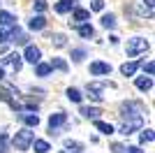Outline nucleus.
<instances>
[{"label":"nucleus","instance_id":"1","mask_svg":"<svg viewBox=\"0 0 155 153\" xmlns=\"http://www.w3.org/2000/svg\"><path fill=\"white\" fill-rule=\"evenodd\" d=\"M127 56L130 58H134V56H139V53H146L148 51V39L146 37H132V39H127Z\"/></svg>","mask_w":155,"mask_h":153},{"label":"nucleus","instance_id":"2","mask_svg":"<svg viewBox=\"0 0 155 153\" xmlns=\"http://www.w3.org/2000/svg\"><path fill=\"white\" fill-rule=\"evenodd\" d=\"M32 139H35V137H32L30 130H28V127H21L19 132L14 134V146H16V151H28Z\"/></svg>","mask_w":155,"mask_h":153},{"label":"nucleus","instance_id":"3","mask_svg":"<svg viewBox=\"0 0 155 153\" xmlns=\"http://www.w3.org/2000/svg\"><path fill=\"white\" fill-rule=\"evenodd\" d=\"M120 116L123 118H141V104H134V102H123L120 104Z\"/></svg>","mask_w":155,"mask_h":153},{"label":"nucleus","instance_id":"4","mask_svg":"<svg viewBox=\"0 0 155 153\" xmlns=\"http://www.w3.org/2000/svg\"><path fill=\"white\" fill-rule=\"evenodd\" d=\"M23 60H28V63H39V58H42V51H39V46H35V44H28L26 46V51H23Z\"/></svg>","mask_w":155,"mask_h":153},{"label":"nucleus","instance_id":"5","mask_svg":"<svg viewBox=\"0 0 155 153\" xmlns=\"http://www.w3.org/2000/svg\"><path fill=\"white\" fill-rule=\"evenodd\" d=\"M91 74H95V76L111 74V65L109 63H102V60H95V63H91Z\"/></svg>","mask_w":155,"mask_h":153},{"label":"nucleus","instance_id":"6","mask_svg":"<svg viewBox=\"0 0 155 153\" xmlns=\"http://www.w3.org/2000/svg\"><path fill=\"white\" fill-rule=\"evenodd\" d=\"M141 123H143L141 118H132V121H127V123H123V125H120V132L127 137V134H132L134 130H139V127H141Z\"/></svg>","mask_w":155,"mask_h":153},{"label":"nucleus","instance_id":"7","mask_svg":"<svg viewBox=\"0 0 155 153\" xmlns=\"http://www.w3.org/2000/svg\"><path fill=\"white\" fill-rule=\"evenodd\" d=\"M65 121H67V114H63V111H56V114L49 116V127H51V130H56V127H60Z\"/></svg>","mask_w":155,"mask_h":153},{"label":"nucleus","instance_id":"8","mask_svg":"<svg viewBox=\"0 0 155 153\" xmlns=\"http://www.w3.org/2000/svg\"><path fill=\"white\" fill-rule=\"evenodd\" d=\"M74 2H77V0H60V2L53 5V9H56V14H67V12L74 9Z\"/></svg>","mask_w":155,"mask_h":153},{"label":"nucleus","instance_id":"9","mask_svg":"<svg viewBox=\"0 0 155 153\" xmlns=\"http://www.w3.org/2000/svg\"><path fill=\"white\" fill-rule=\"evenodd\" d=\"M21 118H23V123H26L28 127H37V125H39L37 111H26V114H21Z\"/></svg>","mask_w":155,"mask_h":153},{"label":"nucleus","instance_id":"10","mask_svg":"<svg viewBox=\"0 0 155 153\" xmlns=\"http://www.w3.org/2000/svg\"><path fill=\"white\" fill-rule=\"evenodd\" d=\"M28 28H30V30H44V28H46V19L42 16V14H37V16H32V19H30Z\"/></svg>","mask_w":155,"mask_h":153},{"label":"nucleus","instance_id":"11","mask_svg":"<svg viewBox=\"0 0 155 153\" xmlns=\"http://www.w3.org/2000/svg\"><path fill=\"white\" fill-rule=\"evenodd\" d=\"M137 88L141 90V93H146V90H150L153 88V79H150V76H137Z\"/></svg>","mask_w":155,"mask_h":153},{"label":"nucleus","instance_id":"12","mask_svg":"<svg viewBox=\"0 0 155 153\" xmlns=\"http://www.w3.org/2000/svg\"><path fill=\"white\" fill-rule=\"evenodd\" d=\"M137 70H139V63H137V60H130V63H123V65H120L123 76H134Z\"/></svg>","mask_w":155,"mask_h":153},{"label":"nucleus","instance_id":"13","mask_svg":"<svg viewBox=\"0 0 155 153\" xmlns=\"http://www.w3.org/2000/svg\"><path fill=\"white\" fill-rule=\"evenodd\" d=\"M88 19H91V12H88V9H72V21L81 23V21H88Z\"/></svg>","mask_w":155,"mask_h":153},{"label":"nucleus","instance_id":"14","mask_svg":"<svg viewBox=\"0 0 155 153\" xmlns=\"http://www.w3.org/2000/svg\"><path fill=\"white\" fill-rule=\"evenodd\" d=\"M5 63H9V65L14 67V70L19 72V70H21V65H23V58H21L19 53H9V56L5 58Z\"/></svg>","mask_w":155,"mask_h":153},{"label":"nucleus","instance_id":"15","mask_svg":"<svg viewBox=\"0 0 155 153\" xmlns=\"http://www.w3.org/2000/svg\"><path fill=\"white\" fill-rule=\"evenodd\" d=\"M100 114H102V111L97 107H81V116H84V118H93V121H95V118H100Z\"/></svg>","mask_w":155,"mask_h":153},{"label":"nucleus","instance_id":"16","mask_svg":"<svg viewBox=\"0 0 155 153\" xmlns=\"http://www.w3.org/2000/svg\"><path fill=\"white\" fill-rule=\"evenodd\" d=\"M30 144L35 146V153H49V151H51L49 141H44V139H32Z\"/></svg>","mask_w":155,"mask_h":153},{"label":"nucleus","instance_id":"17","mask_svg":"<svg viewBox=\"0 0 155 153\" xmlns=\"http://www.w3.org/2000/svg\"><path fill=\"white\" fill-rule=\"evenodd\" d=\"M95 127H97L102 134H114V125H111V123H107V121H100V118H95Z\"/></svg>","mask_w":155,"mask_h":153},{"label":"nucleus","instance_id":"18","mask_svg":"<svg viewBox=\"0 0 155 153\" xmlns=\"http://www.w3.org/2000/svg\"><path fill=\"white\" fill-rule=\"evenodd\" d=\"M49 67H51V70H58V72H67L70 70V65L65 63L63 58H53L51 63H49Z\"/></svg>","mask_w":155,"mask_h":153},{"label":"nucleus","instance_id":"19","mask_svg":"<svg viewBox=\"0 0 155 153\" xmlns=\"http://www.w3.org/2000/svg\"><path fill=\"white\" fill-rule=\"evenodd\" d=\"M12 93H19V90H14L12 86H5V88H0V100L2 102H9V104H12Z\"/></svg>","mask_w":155,"mask_h":153},{"label":"nucleus","instance_id":"20","mask_svg":"<svg viewBox=\"0 0 155 153\" xmlns=\"http://www.w3.org/2000/svg\"><path fill=\"white\" fill-rule=\"evenodd\" d=\"M155 9V0H141V14L143 16H153Z\"/></svg>","mask_w":155,"mask_h":153},{"label":"nucleus","instance_id":"21","mask_svg":"<svg viewBox=\"0 0 155 153\" xmlns=\"http://www.w3.org/2000/svg\"><path fill=\"white\" fill-rule=\"evenodd\" d=\"M102 28H107V30L116 28V14H104L102 16Z\"/></svg>","mask_w":155,"mask_h":153},{"label":"nucleus","instance_id":"22","mask_svg":"<svg viewBox=\"0 0 155 153\" xmlns=\"http://www.w3.org/2000/svg\"><path fill=\"white\" fill-rule=\"evenodd\" d=\"M77 32L81 35V37H93V35H95V30H93L91 23H81V25L77 28Z\"/></svg>","mask_w":155,"mask_h":153},{"label":"nucleus","instance_id":"23","mask_svg":"<svg viewBox=\"0 0 155 153\" xmlns=\"http://www.w3.org/2000/svg\"><path fill=\"white\" fill-rule=\"evenodd\" d=\"M65 148L72 151V153H81L84 151V144H81V141H74V139H67L65 141Z\"/></svg>","mask_w":155,"mask_h":153},{"label":"nucleus","instance_id":"24","mask_svg":"<svg viewBox=\"0 0 155 153\" xmlns=\"http://www.w3.org/2000/svg\"><path fill=\"white\" fill-rule=\"evenodd\" d=\"M51 42H53V46H56V49H63V46H67V37H65L63 32H56V35L51 37Z\"/></svg>","mask_w":155,"mask_h":153},{"label":"nucleus","instance_id":"25","mask_svg":"<svg viewBox=\"0 0 155 153\" xmlns=\"http://www.w3.org/2000/svg\"><path fill=\"white\" fill-rule=\"evenodd\" d=\"M14 23H16V19H14L9 12H0V25H2V28H7V25H14Z\"/></svg>","mask_w":155,"mask_h":153},{"label":"nucleus","instance_id":"26","mask_svg":"<svg viewBox=\"0 0 155 153\" xmlns=\"http://www.w3.org/2000/svg\"><path fill=\"white\" fill-rule=\"evenodd\" d=\"M67 100L79 104V102L84 100V95H81V90H79V88H67Z\"/></svg>","mask_w":155,"mask_h":153},{"label":"nucleus","instance_id":"27","mask_svg":"<svg viewBox=\"0 0 155 153\" xmlns=\"http://www.w3.org/2000/svg\"><path fill=\"white\" fill-rule=\"evenodd\" d=\"M35 72H37V76H49L51 67H49V63H35Z\"/></svg>","mask_w":155,"mask_h":153},{"label":"nucleus","instance_id":"28","mask_svg":"<svg viewBox=\"0 0 155 153\" xmlns=\"http://www.w3.org/2000/svg\"><path fill=\"white\" fill-rule=\"evenodd\" d=\"M139 139H141V144H150V141L155 139V134H153V130H141V137H139Z\"/></svg>","mask_w":155,"mask_h":153},{"label":"nucleus","instance_id":"29","mask_svg":"<svg viewBox=\"0 0 155 153\" xmlns=\"http://www.w3.org/2000/svg\"><path fill=\"white\" fill-rule=\"evenodd\" d=\"M84 58H86V51L84 49H74V51H72V60H74V63H81Z\"/></svg>","mask_w":155,"mask_h":153},{"label":"nucleus","instance_id":"30","mask_svg":"<svg viewBox=\"0 0 155 153\" xmlns=\"http://www.w3.org/2000/svg\"><path fill=\"white\" fill-rule=\"evenodd\" d=\"M0 153H9V139H7V134H0Z\"/></svg>","mask_w":155,"mask_h":153},{"label":"nucleus","instance_id":"31","mask_svg":"<svg viewBox=\"0 0 155 153\" xmlns=\"http://www.w3.org/2000/svg\"><path fill=\"white\" fill-rule=\"evenodd\" d=\"M9 37H12L14 42H16V44H26V42H28V37L23 35V32H19V30L14 32V35H9Z\"/></svg>","mask_w":155,"mask_h":153},{"label":"nucleus","instance_id":"32","mask_svg":"<svg viewBox=\"0 0 155 153\" xmlns=\"http://www.w3.org/2000/svg\"><path fill=\"white\" fill-rule=\"evenodd\" d=\"M91 9H93V12H102V9H104V0H93Z\"/></svg>","mask_w":155,"mask_h":153},{"label":"nucleus","instance_id":"33","mask_svg":"<svg viewBox=\"0 0 155 153\" xmlns=\"http://www.w3.org/2000/svg\"><path fill=\"white\" fill-rule=\"evenodd\" d=\"M143 72H146L148 76H153V72H155V63H153V60H148V63H143Z\"/></svg>","mask_w":155,"mask_h":153},{"label":"nucleus","instance_id":"34","mask_svg":"<svg viewBox=\"0 0 155 153\" xmlns=\"http://www.w3.org/2000/svg\"><path fill=\"white\" fill-rule=\"evenodd\" d=\"M32 7H35V12H44V9H46V0H35Z\"/></svg>","mask_w":155,"mask_h":153},{"label":"nucleus","instance_id":"35","mask_svg":"<svg viewBox=\"0 0 155 153\" xmlns=\"http://www.w3.org/2000/svg\"><path fill=\"white\" fill-rule=\"evenodd\" d=\"M5 42H9V30L0 28V44H5Z\"/></svg>","mask_w":155,"mask_h":153},{"label":"nucleus","instance_id":"36","mask_svg":"<svg viewBox=\"0 0 155 153\" xmlns=\"http://www.w3.org/2000/svg\"><path fill=\"white\" fill-rule=\"evenodd\" d=\"M88 97H91L93 102H102V95H100V93H93V90H88Z\"/></svg>","mask_w":155,"mask_h":153},{"label":"nucleus","instance_id":"37","mask_svg":"<svg viewBox=\"0 0 155 153\" xmlns=\"http://www.w3.org/2000/svg\"><path fill=\"white\" fill-rule=\"evenodd\" d=\"M114 153H125V146H120V144H114Z\"/></svg>","mask_w":155,"mask_h":153},{"label":"nucleus","instance_id":"38","mask_svg":"<svg viewBox=\"0 0 155 153\" xmlns=\"http://www.w3.org/2000/svg\"><path fill=\"white\" fill-rule=\"evenodd\" d=\"M125 151H127V153H143L139 146H130V148H125Z\"/></svg>","mask_w":155,"mask_h":153},{"label":"nucleus","instance_id":"39","mask_svg":"<svg viewBox=\"0 0 155 153\" xmlns=\"http://www.w3.org/2000/svg\"><path fill=\"white\" fill-rule=\"evenodd\" d=\"M5 79V70H2V65H0V81Z\"/></svg>","mask_w":155,"mask_h":153}]
</instances>
